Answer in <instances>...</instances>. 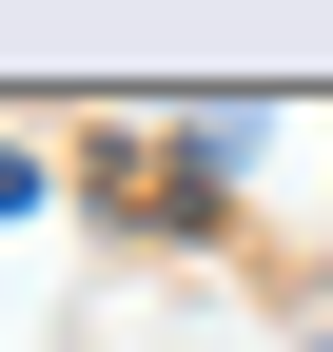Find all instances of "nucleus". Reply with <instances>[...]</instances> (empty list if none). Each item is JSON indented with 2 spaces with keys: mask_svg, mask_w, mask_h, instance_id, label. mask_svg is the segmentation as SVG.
<instances>
[{
  "mask_svg": "<svg viewBox=\"0 0 333 352\" xmlns=\"http://www.w3.org/2000/svg\"><path fill=\"white\" fill-rule=\"evenodd\" d=\"M314 352H333V333H314Z\"/></svg>",
  "mask_w": 333,
  "mask_h": 352,
  "instance_id": "2",
  "label": "nucleus"
},
{
  "mask_svg": "<svg viewBox=\"0 0 333 352\" xmlns=\"http://www.w3.org/2000/svg\"><path fill=\"white\" fill-rule=\"evenodd\" d=\"M0 215H39V157H0Z\"/></svg>",
  "mask_w": 333,
  "mask_h": 352,
  "instance_id": "1",
  "label": "nucleus"
}]
</instances>
